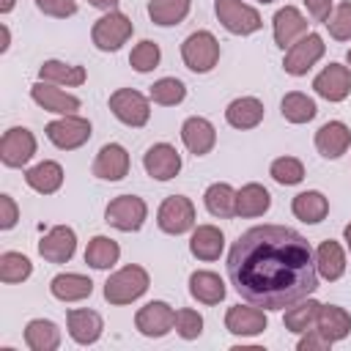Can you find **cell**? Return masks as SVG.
<instances>
[{"mask_svg":"<svg viewBox=\"0 0 351 351\" xmlns=\"http://www.w3.org/2000/svg\"><path fill=\"white\" fill-rule=\"evenodd\" d=\"M228 280L236 293L263 310H285L318 288L310 241L285 225H255L228 252Z\"/></svg>","mask_w":351,"mask_h":351,"instance_id":"obj_1","label":"cell"},{"mask_svg":"<svg viewBox=\"0 0 351 351\" xmlns=\"http://www.w3.org/2000/svg\"><path fill=\"white\" fill-rule=\"evenodd\" d=\"M151 285V277L143 266L129 263L123 269H118L115 274L107 277L104 282V299L110 304H132L134 299H140Z\"/></svg>","mask_w":351,"mask_h":351,"instance_id":"obj_2","label":"cell"},{"mask_svg":"<svg viewBox=\"0 0 351 351\" xmlns=\"http://www.w3.org/2000/svg\"><path fill=\"white\" fill-rule=\"evenodd\" d=\"M181 58H184V66L195 74H206L217 66L219 60V41L214 38V33L208 30H195L184 38L181 44Z\"/></svg>","mask_w":351,"mask_h":351,"instance_id":"obj_3","label":"cell"},{"mask_svg":"<svg viewBox=\"0 0 351 351\" xmlns=\"http://www.w3.org/2000/svg\"><path fill=\"white\" fill-rule=\"evenodd\" d=\"M132 30H134V25H132V19H129L126 14H121V11H107L104 16H99V19L93 22L90 38H93L96 49H101V52H118V49L129 41Z\"/></svg>","mask_w":351,"mask_h":351,"instance_id":"obj_4","label":"cell"},{"mask_svg":"<svg viewBox=\"0 0 351 351\" xmlns=\"http://www.w3.org/2000/svg\"><path fill=\"white\" fill-rule=\"evenodd\" d=\"M145 217H148V206L137 195H118L104 208V222L112 225V228H118V230H123V233L140 230L143 222H145Z\"/></svg>","mask_w":351,"mask_h":351,"instance_id":"obj_5","label":"cell"},{"mask_svg":"<svg viewBox=\"0 0 351 351\" xmlns=\"http://www.w3.org/2000/svg\"><path fill=\"white\" fill-rule=\"evenodd\" d=\"M47 140L60 151H74L90 140V121L80 115H60L47 123Z\"/></svg>","mask_w":351,"mask_h":351,"instance_id":"obj_6","label":"cell"},{"mask_svg":"<svg viewBox=\"0 0 351 351\" xmlns=\"http://www.w3.org/2000/svg\"><path fill=\"white\" fill-rule=\"evenodd\" d=\"M324 49H326V44H324V38H321L318 33H304V36H302L296 44H291L288 52H285V60H282L285 74H291V77L307 74V71L324 58Z\"/></svg>","mask_w":351,"mask_h":351,"instance_id":"obj_7","label":"cell"},{"mask_svg":"<svg viewBox=\"0 0 351 351\" xmlns=\"http://www.w3.org/2000/svg\"><path fill=\"white\" fill-rule=\"evenodd\" d=\"M214 11H217V19L222 22V27L236 36H250V33L261 30V25H263L261 14L241 0H217Z\"/></svg>","mask_w":351,"mask_h":351,"instance_id":"obj_8","label":"cell"},{"mask_svg":"<svg viewBox=\"0 0 351 351\" xmlns=\"http://www.w3.org/2000/svg\"><path fill=\"white\" fill-rule=\"evenodd\" d=\"M110 110H112V115H115L121 123L134 126V129L145 126L148 118H151V104H148V99H145L140 90H134V88H118V90L110 96Z\"/></svg>","mask_w":351,"mask_h":351,"instance_id":"obj_9","label":"cell"},{"mask_svg":"<svg viewBox=\"0 0 351 351\" xmlns=\"http://www.w3.org/2000/svg\"><path fill=\"white\" fill-rule=\"evenodd\" d=\"M156 225L170 236H181V233L192 230L195 228V206H192V200L184 197V195L165 197L159 211H156Z\"/></svg>","mask_w":351,"mask_h":351,"instance_id":"obj_10","label":"cell"},{"mask_svg":"<svg viewBox=\"0 0 351 351\" xmlns=\"http://www.w3.org/2000/svg\"><path fill=\"white\" fill-rule=\"evenodd\" d=\"M36 154V137L25 126H11L0 140V162L5 167H22Z\"/></svg>","mask_w":351,"mask_h":351,"instance_id":"obj_11","label":"cell"},{"mask_svg":"<svg viewBox=\"0 0 351 351\" xmlns=\"http://www.w3.org/2000/svg\"><path fill=\"white\" fill-rule=\"evenodd\" d=\"M134 326L145 337H165L176 326V310L167 302H148L137 310Z\"/></svg>","mask_w":351,"mask_h":351,"instance_id":"obj_12","label":"cell"},{"mask_svg":"<svg viewBox=\"0 0 351 351\" xmlns=\"http://www.w3.org/2000/svg\"><path fill=\"white\" fill-rule=\"evenodd\" d=\"M143 167H145V173H148L151 178H156V181H170V178H176L178 170H181V154H178L170 143H156V145H151V148L145 151Z\"/></svg>","mask_w":351,"mask_h":351,"instance_id":"obj_13","label":"cell"},{"mask_svg":"<svg viewBox=\"0 0 351 351\" xmlns=\"http://www.w3.org/2000/svg\"><path fill=\"white\" fill-rule=\"evenodd\" d=\"M77 250V233L69 225H55L47 230V236L38 241V255L49 263H66L71 261Z\"/></svg>","mask_w":351,"mask_h":351,"instance_id":"obj_14","label":"cell"},{"mask_svg":"<svg viewBox=\"0 0 351 351\" xmlns=\"http://www.w3.org/2000/svg\"><path fill=\"white\" fill-rule=\"evenodd\" d=\"M269 326V318L261 307L250 304L241 307V304H233L228 313H225V329L236 337H252V335H261L263 329Z\"/></svg>","mask_w":351,"mask_h":351,"instance_id":"obj_15","label":"cell"},{"mask_svg":"<svg viewBox=\"0 0 351 351\" xmlns=\"http://www.w3.org/2000/svg\"><path fill=\"white\" fill-rule=\"evenodd\" d=\"M313 90L326 99V101H343L351 93V71L348 66L340 63H329L315 80H313Z\"/></svg>","mask_w":351,"mask_h":351,"instance_id":"obj_16","label":"cell"},{"mask_svg":"<svg viewBox=\"0 0 351 351\" xmlns=\"http://www.w3.org/2000/svg\"><path fill=\"white\" fill-rule=\"evenodd\" d=\"M271 27H274V44L280 49H288L291 44H296L307 33V19L296 5H285L274 14Z\"/></svg>","mask_w":351,"mask_h":351,"instance_id":"obj_17","label":"cell"},{"mask_svg":"<svg viewBox=\"0 0 351 351\" xmlns=\"http://www.w3.org/2000/svg\"><path fill=\"white\" fill-rule=\"evenodd\" d=\"M30 96H33V101H36L41 110L55 112V115H74V112L80 110V99H77V96H71V93L55 88L52 82H44V80H38V82L30 88Z\"/></svg>","mask_w":351,"mask_h":351,"instance_id":"obj_18","label":"cell"},{"mask_svg":"<svg viewBox=\"0 0 351 351\" xmlns=\"http://www.w3.org/2000/svg\"><path fill=\"white\" fill-rule=\"evenodd\" d=\"M129 173V154L118 143H107L99 148L93 159V176L101 181H121Z\"/></svg>","mask_w":351,"mask_h":351,"instance_id":"obj_19","label":"cell"},{"mask_svg":"<svg viewBox=\"0 0 351 351\" xmlns=\"http://www.w3.org/2000/svg\"><path fill=\"white\" fill-rule=\"evenodd\" d=\"M181 140H184L189 154L206 156L217 143V129L211 126V121H206L200 115H192V118H186L181 123Z\"/></svg>","mask_w":351,"mask_h":351,"instance_id":"obj_20","label":"cell"},{"mask_svg":"<svg viewBox=\"0 0 351 351\" xmlns=\"http://www.w3.org/2000/svg\"><path fill=\"white\" fill-rule=\"evenodd\" d=\"M351 145V129L343 121H326L315 132V148L324 159H337L348 151Z\"/></svg>","mask_w":351,"mask_h":351,"instance_id":"obj_21","label":"cell"},{"mask_svg":"<svg viewBox=\"0 0 351 351\" xmlns=\"http://www.w3.org/2000/svg\"><path fill=\"white\" fill-rule=\"evenodd\" d=\"M66 324H69V335L74 343L80 346H90L101 337L104 332V321L96 310H69L66 315Z\"/></svg>","mask_w":351,"mask_h":351,"instance_id":"obj_22","label":"cell"},{"mask_svg":"<svg viewBox=\"0 0 351 351\" xmlns=\"http://www.w3.org/2000/svg\"><path fill=\"white\" fill-rule=\"evenodd\" d=\"M225 121L233 129H255L263 121V101L255 96H239L228 104Z\"/></svg>","mask_w":351,"mask_h":351,"instance_id":"obj_23","label":"cell"},{"mask_svg":"<svg viewBox=\"0 0 351 351\" xmlns=\"http://www.w3.org/2000/svg\"><path fill=\"white\" fill-rule=\"evenodd\" d=\"M222 247H225V236H222L219 228H214V225H197L192 230L189 252L197 261H217L222 255Z\"/></svg>","mask_w":351,"mask_h":351,"instance_id":"obj_24","label":"cell"},{"mask_svg":"<svg viewBox=\"0 0 351 351\" xmlns=\"http://www.w3.org/2000/svg\"><path fill=\"white\" fill-rule=\"evenodd\" d=\"M49 291H52V296L60 299V302H80V299H88V296L93 293V282H90V277H85V274L66 271V274L52 277Z\"/></svg>","mask_w":351,"mask_h":351,"instance_id":"obj_25","label":"cell"},{"mask_svg":"<svg viewBox=\"0 0 351 351\" xmlns=\"http://www.w3.org/2000/svg\"><path fill=\"white\" fill-rule=\"evenodd\" d=\"M189 293L197 302H203V304H219L225 299L228 288H225V282H222L219 274L200 269V271H192L189 274Z\"/></svg>","mask_w":351,"mask_h":351,"instance_id":"obj_26","label":"cell"},{"mask_svg":"<svg viewBox=\"0 0 351 351\" xmlns=\"http://www.w3.org/2000/svg\"><path fill=\"white\" fill-rule=\"evenodd\" d=\"M25 181L30 189H36L38 195H52L60 189L63 184V167L52 159H44L38 165H33L27 173H25Z\"/></svg>","mask_w":351,"mask_h":351,"instance_id":"obj_27","label":"cell"},{"mask_svg":"<svg viewBox=\"0 0 351 351\" xmlns=\"http://www.w3.org/2000/svg\"><path fill=\"white\" fill-rule=\"evenodd\" d=\"M315 269H318V277L324 280H340L343 271H346V255H343V247L332 239L321 241L318 250H315Z\"/></svg>","mask_w":351,"mask_h":351,"instance_id":"obj_28","label":"cell"},{"mask_svg":"<svg viewBox=\"0 0 351 351\" xmlns=\"http://www.w3.org/2000/svg\"><path fill=\"white\" fill-rule=\"evenodd\" d=\"M315 329H318L326 340L337 343V340L348 337V332H351V315H348L343 307H337V304H321Z\"/></svg>","mask_w":351,"mask_h":351,"instance_id":"obj_29","label":"cell"},{"mask_svg":"<svg viewBox=\"0 0 351 351\" xmlns=\"http://www.w3.org/2000/svg\"><path fill=\"white\" fill-rule=\"evenodd\" d=\"M25 346L30 351H55L60 346V329L58 324L47 318H33L25 326Z\"/></svg>","mask_w":351,"mask_h":351,"instance_id":"obj_30","label":"cell"},{"mask_svg":"<svg viewBox=\"0 0 351 351\" xmlns=\"http://www.w3.org/2000/svg\"><path fill=\"white\" fill-rule=\"evenodd\" d=\"M38 77L44 82H52V85H66V88H77L88 80V71L82 66H71V63H63V60H44L38 66Z\"/></svg>","mask_w":351,"mask_h":351,"instance_id":"obj_31","label":"cell"},{"mask_svg":"<svg viewBox=\"0 0 351 351\" xmlns=\"http://www.w3.org/2000/svg\"><path fill=\"white\" fill-rule=\"evenodd\" d=\"M271 206V195L261 184H244L236 192V217H261Z\"/></svg>","mask_w":351,"mask_h":351,"instance_id":"obj_32","label":"cell"},{"mask_svg":"<svg viewBox=\"0 0 351 351\" xmlns=\"http://www.w3.org/2000/svg\"><path fill=\"white\" fill-rule=\"evenodd\" d=\"M291 211L296 219L307 222V225H315L321 222L326 214H329V200L315 192V189H307V192H299L293 200H291Z\"/></svg>","mask_w":351,"mask_h":351,"instance_id":"obj_33","label":"cell"},{"mask_svg":"<svg viewBox=\"0 0 351 351\" xmlns=\"http://www.w3.org/2000/svg\"><path fill=\"white\" fill-rule=\"evenodd\" d=\"M318 313H321V302L315 299H302L296 304H291L285 310V329L293 335H304L310 329H315L318 324Z\"/></svg>","mask_w":351,"mask_h":351,"instance_id":"obj_34","label":"cell"},{"mask_svg":"<svg viewBox=\"0 0 351 351\" xmlns=\"http://www.w3.org/2000/svg\"><path fill=\"white\" fill-rule=\"evenodd\" d=\"M203 203L208 208L211 217H219V219H228V217H236V189L225 181H217L206 189L203 195Z\"/></svg>","mask_w":351,"mask_h":351,"instance_id":"obj_35","label":"cell"},{"mask_svg":"<svg viewBox=\"0 0 351 351\" xmlns=\"http://www.w3.org/2000/svg\"><path fill=\"white\" fill-rule=\"evenodd\" d=\"M118 258H121V247L110 236H93L85 247V263L93 269H110L118 263Z\"/></svg>","mask_w":351,"mask_h":351,"instance_id":"obj_36","label":"cell"},{"mask_svg":"<svg viewBox=\"0 0 351 351\" xmlns=\"http://www.w3.org/2000/svg\"><path fill=\"white\" fill-rule=\"evenodd\" d=\"M192 0H151L148 3V16L159 27H173L189 14Z\"/></svg>","mask_w":351,"mask_h":351,"instance_id":"obj_37","label":"cell"},{"mask_svg":"<svg viewBox=\"0 0 351 351\" xmlns=\"http://www.w3.org/2000/svg\"><path fill=\"white\" fill-rule=\"evenodd\" d=\"M280 112H282V118L291 121V123H307V121L315 118L318 107H315V101H313L307 93L291 90V93L282 96V101H280Z\"/></svg>","mask_w":351,"mask_h":351,"instance_id":"obj_38","label":"cell"},{"mask_svg":"<svg viewBox=\"0 0 351 351\" xmlns=\"http://www.w3.org/2000/svg\"><path fill=\"white\" fill-rule=\"evenodd\" d=\"M184 96H186V85H184L181 80H176V77H162V80H156V82L151 85V90H148V99H151L154 104H162V107L181 104Z\"/></svg>","mask_w":351,"mask_h":351,"instance_id":"obj_39","label":"cell"},{"mask_svg":"<svg viewBox=\"0 0 351 351\" xmlns=\"http://www.w3.org/2000/svg\"><path fill=\"white\" fill-rule=\"evenodd\" d=\"M33 274V263L27 255L22 252H3L0 255V280L14 285V282H22Z\"/></svg>","mask_w":351,"mask_h":351,"instance_id":"obj_40","label":"cell"},{"mask_svg":"<svg viewBox=\"0 0 351 351\" xmlns=\"http://www.w3.org/2000/svg\"><path fill=\"white\" fill-rule=\"evenodd\" d=\"M269 176H271L277 184H282V186H293V184H302V178H304V165H302L296 156H280V159L271 162Z\"/></svg>","mask_w":351,"mask_h":351,"instance_id":"obj_41","label":"cell"},{"mask_svg":"<svg viewBox=\"0 0 351 351\" xmlns=\"http://www.w3.org/2000/svg\"><path fill=\"white\" fill-rule=\"evenodd\" d=\"M159 58H162L159 44H156V41H151V38H145V41H140V44L132 49L129 63H132V69H134V71L145 74V71H154V69L159 66Z\"/></svg>","mask_w":351,"mask_h":351,"instance_id":"obj_42","label":"cell"},{"mask_svg":"<svg viewBox=\"0 0 351 351\" xmlns=\"http://www.w3.org/2000/svg\"><path fill=\"white\" fill-rule=\"evenodd\" d=\"M324 25L329 27V36H332V38L348 41V38H351V3H340V5L329 14V19H326Z\"/></svg>","mask_w":351,"mask_h":351,"instance_id":"obj_43","label":"cell"},{"mask_svg":"<svg viewBox=\"0 0 351 351\" xmlns=\"http://www.w3.org/2000/svg\"><path fill=\"white\" fill-rule=\"evenodd\" d=\"M176 332H178L184 340L200 337V332H203V315H200L197 310H189V307L176 310Z\"/></svg>","mask_w":351,"mask_h":351,"instance_id":"obj_44","label":"cell"},{"mask_svg":"<svg viewBox=\"0 0 351 351\" xmlns=\"http://www.w3.org/2000/svg\"><path fill=\"white\" fill-rule=\"evenodd\" d=\"M36 8L47 16H55V19H66V16H74L77 14V3L74 0H36Z\"/></svg>","mask_w":351,"mask_h":351,"instance_id":"obj_45","label":"cell"},{"mask_svg":"<svg viewBox=\"0 0 351 351\" xmlns=\"http://www.w3.org/2000/svg\"><path fill=\"white\" fill-rule=\"evenodd\" d=\"M16 219H19V208H16L14 197L11 195H0V228L11 230L16 225Z\"/></svg>","mask_w":351,"mask_h":351,"instance_id":"obj_46","label":"cell"},{"mask_svg":"<svg viewBox=\"0 0 351 351\" xmlns=\"http://www.w3.org/2000/svg\"><path fill=\"white\" fill-rule=\"evenodd\" d=\"M329 346H332V340H326L318 329L304 332L302 340H299V351H321V348H329Z\"/></svg>","mask_w":351,"mask_h":351,"instance_id":"obj_47","label":"cell"},{"mask_svg":"<svg viewBox=\"0 0 351 351\" xmlns=\"http://www.w3.org/2000/svg\"><path fill=\"white\" fill-rule=\"evenodd\" d=\"M304 5L315 22H326L332 14V0H304Z\"/></svg>","mask_w":351,"mask_h":351,"instance_id":"obj_48","label":"cell"},{"mask_svg":"<svg viewBox=\"0 0 351 351\" xmlns=\"http://www.w3.org/2000/svg\"><path fill=\"white\" fill-rule=\"evenodd\" d=\"M93 8H101V11H115V5H118V0H88Z\"/></svg>","mask_w":351,"mask_h":351,"instance_id":"obj_49","label":"cell"},{"mask_svg":"<svg viewBox=\"0 0 351 351\" xmlns=\"http://www.w3.org/2000/svg\"><path fill=\"white\" fill-rule=\"evenodd\" d=\"M8 38H11V33H8V27L3 25V44H0V49H3V52L8 49Z\"/></svg>","mask_w":351,"mask_h":351,"instance_id":"obj_50","label":"cell"},{"mask_svg":"<svg viewBox=\"0 0 351 351\" xmlns=\"http://www.w3.org/2000/svg\"><path fill=\"white\" fill-rule=\"evenodd\" d=\"M14 8V0H0V14H8Z\"/></svg>","mask_w":351,"mask_h":351,"instance_id":"obj_51","label":"cell"},{"mask_svg":"<svg viewBox=\"0 0 351 351\" xmlns=\"http://www.w3.org/2000/svg\"><path fill=\"white\" fill-rule=\"evenodd\" d=\"M343 236H346V244H348V250H351V222L346 225V230H343Z\"/></svg>","mask_w":351,"mask_h":351,"instance_id":"obj_52","label":"cell"},{"mask_svg":"<svg viewBox=\"0 0 351 351\" xmlns=\"http://www.w3.org/2000/svg\"><path fill=\"white\" fill-rule=\"evenodd\" d=\"M346 63H348V71H351V49H348V55H346Z\"/></svg>","mask_w":351,"mask_h":351,"instance_id":"obj_53","label":"cell"},{"mask_svg":"<svg viewBox=\"0 0 351 351\" xmlns=\"http://www.w3.org/2000/svg\"><path fill=\"white\" fill-rule=\"evenodd\" d=\"M258 3H274V0H258Z\"/></svg>","mask_w":351,"mask_h":351,"instance_id":"obj_54","label":"cell"}]
</instances>
